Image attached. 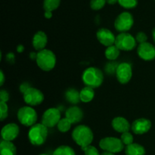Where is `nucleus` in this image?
Returning <instances> with one entry per match:
<instances>
[{
	"mask_svg": "<svg viewBox=\"0 0 155 155\" xmlns=\"http://www.w3.org/2000/svg\"><path fill=\"white\" fill-rule=\"evenodd\" d=\"M107 0H91L90 6L93 10H100L104 6Z\"/></svg>",
	"mask_w": 155,
	"mask_h": 155,
	"instance_id": "obj_29",
	"label": "nucleus"
},
{
	"mask_svg": "<svg viewBox=\"0 0 155 155\" xmlns=\"http://www.w3.org/2000/svg\"><path fill=\"white\" fill-rule=\"evenodd\" d=\"M152 36H153V39H154V41L155 42V28L153 30V31H152Z\"/></svg>",
	"mask_w": 155,
	"mask_h": 155,
	"instance_id": "obj_40",
	"label": "nucleus"
},
{
	"mask_svg": "<svg viewBox=\"0 0 155 155\" xmlns=\"http://www.w3.org/2000/svg\"><path fill=\"white\" fill-rule=\"evenodd\" d=\"M121 141H122L123 143L124 144V145H130L131 144L133 143V136L132 133H130V132H126L121 134L120 137Z\"/></svg>",
	"mask_w": 155,
	"mask_h": 155,
	"instance_id": "obj_28",
	"label": "nucleus"
},
{
	"mask_svg": "<svg viewBox=\"0 0 155 155\" xmlns=\"http://www.w3.org/2000/svg\"><path fill=\"white\" fill-rule=\"evenodd\" d=\"M134 24L133 17L130 12H123L118 15L114 21V27L117 31L121 33H127L133 27Z\"/></svg>",
	"mask_w": 155,
	"mask_h": 155,
	"instance_id": "obj_8",
	"label": "nucleus"
},
{
	"mask_svg": "<svg viewBox=\"0 0 155 155\" xmlns=\"http://www.w3.org/2000/svg\"><path fill=\"white\" fill-rule=\"evenodd\" d=\"M101 155H115V154H113V153L107 152V151H104V152H103Z\"/></svg>",
	"mask_w": 155,
	"mask_h": 155,
	"instance_id": "obj_39",
	"label": "nucleus"
},
{
	"mask_svg": "<svg viewBox=\"0 0 155 155\" xmlns=\"http://www.w3.org/2000/svg\"><path fill=\"white\" fill-rule=\"evenodd\" d=\"M39 155H48V154H39Z\"/></svg>",
	"mask_w": 155,
	"mask_h": 155,
	"instance_id": "obj_41",
	"label": "nucleus"
},
{
	"mask_svg": "<svg viewBox=\"0 0 155 155\" xmlns=\"http://www.w3.org/2000/svg\"><path fill=\"white\" fill-rule=\"evenodd\" d=\"M138 55L145 61H152L155 58V47L150 42L139 44L137 48Z\"/></svg>",
	"mask_w": 155,
	"mask_h": 155,
	"instance_id": "obj_12",
	"label": "nucleus"
},
{
	"mask_svg": "<svg viewBox=\"0 0 155 155\" xmlns=\"http://www.w3.org/2000/svg\"><path fill=\"white\" fill-rule=\"evenodd\" d=\"M93 138V133L87 126H77L73 130L72 139L77 145L81 147V148L91 145Z\"/></svg>",
	"mask_w": 155,
	"mask_h": 155,
	"instance_id": "obj_1",
	"label": "nucleus"
},
{
	"mask_svg": "<svg viewBox=\"0 0 155 155\" xmlns=\"http://www.w3.org/2000/svg\"><path fill=\"white\" fill-rule=\"evenodd\" d=\"M82 80L86 86L95 89L102 84L104 81V74L98 68L91 67L85 70L82 76Z\"/></svg>",
	"mask_w": 155,
	"mask_h": 155,
	"instance_id": "obj_2",
	"label": "nucleus"
},
{
	"mask_svg": "<svg viewBox=\"0 0 155 155\" xmlns=\"http://www.w3.org/2000/svg\"><path fill=\"white\" fill-rule=\"evenodd\" d=\"M66 99L71 104H77L80 101V92L75 89H70L65 93Z\"/></svg>",
	"mask_w": 155,
	"mask_h": 155,
	"instance_id": "obj_22",
	"label": "nucleus"
},
{
	"mask_svg": "<svg viewBox=\"0 0 155 155\" xmlns=\"http://www.w3.org/2000/svg\"><path fill=\"white\" fill-rule=\"evenodd\" d=\"M30 87H31V86L29 85V83H24L21 85V86H20V90H21V92H22L23 94H24Z\"/></svg>",
	"mask_w": 155,
	"mask_h": 155,
	"instance_id": "obj_34",
	"label": "nucleus"
},
{
	"mask_svg": "<svg viewBox=\"0 0 155 155\" xmlns=\"http://www.w3.org/2000/svg\"><path fill=\"white\" fill-rule=\"evenodd\" d=\"M61 120V112L58 108L51 107L44 112L42 117V124L47 128H52L58 125Z\"/></svg>",
	"mask_w": 155,
	"mask_h": 155,
	"instance_id": "obj_9",
	"label": "nucleus"
},
{
	"mask_svg": "<svg viewBox=\"0 0 155 155\" xmlns=\"http://www.w3.org/2000/svg\"><path fill=\"white\" fill-rule=\"evenodd\" d=\"M118 3L124 8L131 9L137 6L138 0H118Z\"/></svg>",
	"mask_w": 155,
	"mask_h": 155,
	"instance_id": "obj_27",
	"label": "nucleus"
},
{
	"mask_svg": "<svg viewBox=\"0 0 155 155\" xmlns=\"http://www.w3.org/2000/svg\"><path fill=\"white\" fill-rule=\"evenodd\" d=\"M117 2H118V0H107V3L109 5H114Z\"/></svg>",
	"mask_w": 155,
	"mask_h": 155,
	"instance_id": "obj_38",
	"label": "nucleus"
},
{
	"mask_svg": "<svg viewBox=\"0 0 155 155\" xmlns=\"http://www.w3.org/2000/svg\"><path fill=\"white\" fill-rule=\"evenodd\" d=\"M82 150L84 151L85 155H101L97 150V148L95 147L92 146V145H89L86 148H83Z\"/></svg>",
	"mask_w": 155,
	"mask_h": 155,
	"instance_id": "obj_31",
	"label": "nucleus"
},
{
	"mask_svg": "<svg viewBox=\"0 0 155 155\" xmlns=\"http://www.w3.org/2000/svg\"><path fill=\"white\" fill-rule=\"evenodd\" d=\"M97 39L98 42L104 46H111L114 45L116 37L114 34L107 28H101L98 30L96 33Z\"/></svg>",
	"mask_w": 155,
	"mask_h": 155,
	"instance_id": "obj_13",
	"label": "nucleus"
},
{
	"mask_svg": "<svg viewBox=\"0 0 155 155\" xmlns=\"http://www.w3.org/2000/svg\"><path fill=\"white\" fill-rule=\"evenodd\" d=\"M9 99V94L5 89H2L0 92V100L3 102H7Z\"/></svg>",
	"mask_w": 155,
	"mask_h": 155,
	"instance_id": "obj_33",
	"label": "nucleus"
},
{
	"mask_svg": "<svg viewBox=\"0 0 155 155\" xmlns=\"http://www.w3.org/2000/svg\"><path fill=\"white\" fill-rule=\"evenodd\" d=\"M71 125H72V124H71V121L67 119L66 117H64L61 119V120L58 124L57 127L59 131L61 132V133H67L71 130Z\"/></svg>",
	"mask_w": 155,
	"mask_h": 155,
	"instance_id": "obj_26",
	"label": "nucleus"
},
{
	"mask_svg": "<svg viewBox=\"0 0 155 155\" xmlns=\"http://www.w3.org/2000/svg\"><path fill=\"white\" fill-rule=\"evenodd\" d=\"M133 76V70L130 64L127 62L120 64L116 69V77L121 84L129 83Z\"/></svg>",
	"mask_w": 155,
	"mask_h": 155,
	"instance_id": "obj_11",
	"label": "nucleus"
},
{
	"mask_svg": "<svg viewBox=\"0 0 155 155\" xmlns=\"http://www.w3.org/2000/svg\"><path fill=\"white\" fill-rule=\"evenodd\" d=\"M61 0H44L43 8L45 12H50L55 10L59 7Z\"/></svg>",
	"mask_w": 155,
	"mask_h": 155,
	"instance_id": "obj_25",
	"label": "nucleus"
},
{
	"mask_svg": "<svg viewBox=\"0 0 155 155\" xmlns=\"http://www.w3.org/2000/svg\"><path fill=\"white\" fill-rule=\"evenodd\" d=\"M48 136V128L43 124H36L30 127L28 132V139L33 145L39 146L45 143Z\"/></svg>",
	"mask_w": 155,
	"mask_h": 155,
	"instance_id": "obj_3",
	"label": "nucleus"
},
{
	"mask_svg": "<svg viewBox=\"0 0 155 155\" xmlns=\"http://www.w3.org/2000/svg\"><path fill=\"white\" fill-rule=\"evenodd\" d=\"M45 18H48V19H49V18H51V17H52V13L50 12H45Z\"/></svg>",
	"mask_w": 155,
	"mask_h": 155,
	"instance_id": "obj_36",
	"label": "nucleus"
},
{
	"mask_svg": "<svg viewBox=\"0 0 155 155\" xmlns=\"http://www.w3.org/2000/svg\"><path fill=\"white\" fill-rule=\"evenodd\" d=\"M136 40L139 44L144 43V42H146L147 40H148V36L143 32H139V33H138L136 34Z\"/></svg>",
	"mask_w": 155,
	"mask_h": 155,
	"instance_id": "obj_32",
	"label": "nucleus"
},
{
	"mask_svg": "<svg viewBox=\"0 0 155 155\" xmlns=\"http://www.w3.org/2000/svg\"><path fill=\"white\" fill-rule=\"evenodd\" d=\"M0 154L1 155H16V147L12 142L2 140L0 142Z\"/></svg>",
	"mask_w": 155,
	"mask_h": 155,
	"instance_id": "obj_19",
	"label": "nucleus"
},
{
	"mask_svg": "<svg viewBox=\"0 0 155 155\" xmlns=\"http://www.w3.org/2000/svg\"><path fill=\"white\" fill-rule=\"evenodd\" d=\"M120 50L117 48L115 45H111V46L107 47L105 50V57L107 58L108 60H116L120 55Z\"/></svg>",
	"mask_w": 155,
	"mask_h": 155,
	"instance_id": "obj_23",
	"label": "nucleus"
},
{
	"mask_svg": "<svg viewBox=\"0 0 155 155\" xmlns=\"http://www.w3.org/2000/svg\"><path fill=\"white\" fill-rule=\"evenodd\" d=\"M136 38L130 33H121L117 36L114 45L122 51H131L136 46Z\"/></svg>",
	"mask_w": 155,
	"mask_h": 155,
	"instance_id": "obj_7",
	"label": "nucleus"
},
{
	"mask_svg": "<svg viewBox=\"0 0 155 155\" xmlns=\"http://www.w3.org/2000/svg\"><path fill=\"white\" fill-rule=\"evenodd\" d=\"M47 42H48V37L44 32L38 31L33 36V46L37 51H40L45 49Z\"/></svg>",
	"mask_w": 155,
	"mask_h": 155,
	"instance_id": "obj_18",
	"label": "nucleus"
},
{
	"mask_svg": "<svg viewBox=\"0 0 155 155\" xmlns=\"http://www.w3.org/2000/svg\"><path fill=\"white\" fill-rule=\"evenodd\" d=\"M24 46H23V45H18V48H17V51H18V52H22L23 51H24Z\"/></svg>",
	"mask_w": 155,
	"mask_h": 155,
	"instance_id": "obj_37",
	"label": "nucleus"
},
{
	"mask_svg": "<svg viewBox=\"0 0 155 155\" xmlns=\"http://www.w3.org/2000/svg\"><path fill=\"white\" fill-rule=\"evenodd\" d=\"M24 100L30 106L39 105L43 101L44 95L38 89L30 87L24 94Z\"/></svg>",
	"mask_w": 155,
	"mask_h": 155,
	"instance_id": "obj_10",
	"label": "nucleus"
},
{
	"mask_svg": "<svg viewBox=\"0 0 155 155\" xmlns=\"http://www.w3.org/2000/svg\"><path fill=\"white\" fill-rule=\"evenodd\" d=\"M18 119L22 125L32 127L36 124L37 120V113L33 107L24 106L18 110Z\"/></svg>",
	"mask_w": 155,
	"mask_h": 155,
	"instance_id": "obj_5",
	"label": "nucleus"
},
{
	"mask_svg": "<svg viewBox=\"0 0 155 155\" xmlns=\"http://www.w3.org/2000/svg\"><path fill=\"white\" fill-rule=\"evenodd\" d=\"M100 148L104 151L113 153H119L124 149V144L120 139L116 137H105L99 142Z\"/></svg>",
	"mask_w": 155,
	"mask_h": 155,
	"instance_id": "obj_6",
	"label": "nucleus"
},
{
	"mask_svg": "<svg viewBox=\"0 0 155 155\" xmlns=\"http://www.w3.org/2000/svg\"><path fill=\"white\" fill-rule=\"evenodd\" d=\"M36 61L39 68L44 71H51L56 64L55 54L51 50L45 48L37 53Z\"/></svg>",
	"mask_w": 155,
	"mask_h": 155,
	"instance_id": "obj_4",
	"label": "nucleus"
},
{
	"mask_svg": "<svg viewBox=\"0 0 155 155\" xmlns=\"http://www.w3.org/2000/svg\"><path fill=\"white\" fill-rule=\"evenodd\" d=\"M151 128V122L145 118H139L132 124L131 130L135 134L142 135L148 133Z\"/></svg>",
	"mask_w": 155,
	"mask_h": 155,
	"instance_id": "obj_15",
	"label": "nucleus"
},
{
	"mask_svg": "<svg viewBox=\"0 0 155 155\" xmlns=\"http://www.w3.org/2000/svg\"><path fill=\"white\" fill-rule=\"evenodd\" d=\"M52 155H76V154L71 147L68 145H61L54 150Z\"/></svg>",
	"mask_w": 155,
	"mask_h": 155,
	"instance_id": "obj_24",
	"label": "nucleus"
},
{
	"mask_svg": "<svg viewBox=\"0 0 155 155\" xmlns=\"http://www.w3.org/2000/svg\"><path fill=\"white\" fill-rule=\"evenodd\" d=\"M126 155H145V149L142 145L133 143L125 148Z\"/></svg>",
	"mask_w": 155,
	"mask_h": 155,
	"instance_id": "obj_20",
	"label": "nucleus"
},
{
	"mask_svg": "<svg viewBox=\"0 0 155 155\" xmlns=\"http://www.w3.org/2000/svg\"><path fill=\"white\" fill-rule=\"evenodd\" d=\"M80 101L84 103L90 102L95 96V91L92 88L89 86H85L80 92Z\"/></svg>",
	"mask_w": 155,
	"mask_h": 155,
	"instance_id": "obj_21",
	"label": "nucleus"
},
{
	"mask_svg": "<svg viewBox=\"0 0 155 155\" xmlns=\"http://www.w3.org/2000/svg\"><path fill=\"white\" fill-rule=\"evenodd\" d=\"M65 117L69 120L71 124H77L80 122L83 117V112L77 106L69 107L65 113Z\"/></svg>",
	"mask_w": 155,
	"mask_h": 155,
	"instance_id": "obj_16",
	"label": "nucleus"
},
{
	"mask_svg": "<svg viewBox=\"0 0 155 155\" xmlns=\"http://www.w3.org/2000/svg\"><path fill=\"white\" fill-rule=\"evenodd\" d=\"M111 125L115 131L120 133L129 132L130 129H131V126H130L128 120H127L126 118L122 117H115L114 119L112 120Z\"/></svg>",
	"mask_w": 155,
	"mask_h": 155,
	"instance_id": "obj_17",
	"label": "nucleus"
},
{
	"mask_svg": "<svg viewBox=\"0 0 155 155\" xmlns=\"http://www.w3.org/2000/svg\"><path fill=\"white\" fill-rule=\"evenodd\" d=\"M20 133L19 127L16 124H8L3 127L1 131L2 140L12 142L18 136Z\"/></svg>",
	"mask_w": 155,
	"mask_h": 155,
	"instance_id": "obj_14",
	"label": "nucleus"
},
{
	"mask_svg": "<svg viewBox=\"0 0 155 155\" xmlns=\"http://www.w3.org/2000/svg\"><path fill=\"white\" fill-rule=\"evenodd\" d=\"M0 120L1 121H3L8 117V107L6 102L0 101Z\"/></svg>",
	"mask_w": 155,
	"mask_h": 155,
	"instance_id": "obj_30",
	"label": "nucleus"
},
{
	"mask_svg": "<svg viewBox=\"0 0 155 155\" xmlns=\"http://www.w3.org/2000/svg\"><path fill=\"white\" fill-rule=\"evenodd\" d=\"M0 74H1V82H0V86H2V85L4 84V82H5V76H4V74H3L2 71H0Z\"/></svg>",
	"mask_w": 155,
	"mask_h": 155,
	"instance_id": "obj_35",
	"label": "nucleus"
}]
</instances>
